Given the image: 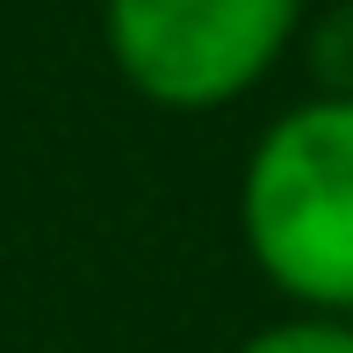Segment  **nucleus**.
Here are the masks:
<instances>
[{"instance_id": "nucleus-1", "label": "nucleus", "mask_w": 353, "mask_h": 353, "mask_svg": "<svg viewBox=\"0 0 353 353\" xmlns=\"http://www.w3.org/2000/svg\"><path fill=\"white\" fill-rule=\"evenodd\" d=\"M238 238L296 310L353 317V101H296L238 173Z\"/></svg>"}, {"instance_id": "nucleus-2", "label": "nucleus", "mask_w": 353, "mask_h": 353, "mask_svg": "<svg viewBox=\"0 0 353 353\" xmlns=\"http://www.w3.org/2000/svg\"><path fill=\"white\" fill-rule=\"evenodd\" d=\"M303 0H101L108 65L166 116L231 108L288 58Z\"/></svg>"}, {"instance_id": "nucleus-3", "label": "nucleus", "mask_w": 353, "mask_h": 353, "mask_svg": "<svg viewBox=\"0 0 353 353\" xmlns=\"http://www.w3.org/2000/svg\"><path fill=\"white\" fill-rule=\"evenodd\" d=\"M303 72L325 101H353V0H325L310 22L296 29Z\"/></svg>"}, {"instance_id": "nucleus-4", "label": "nucleus", "mask_w": 353, "mask_h": 353, "mask_svg": "<svg viewBox=\"0 0 353 353\" xmlns=\"http://www.w3.org/2000/svg\"><path fill=\"white\" fill-rule=\"evenodd\" d=\"M231 353H353V317H325V310H296L281 325L245 332Z\"/></svg>"}]
</instances>
